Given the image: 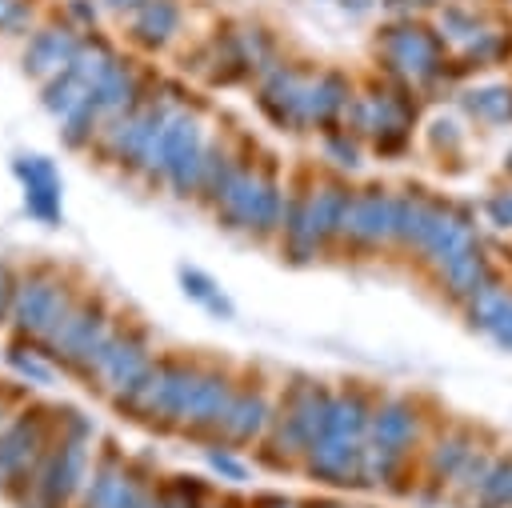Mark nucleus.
Wrapping results in <instances>:
<instances>
[{"mask_svg":"<svg viewBox=\"0 0 512 508\" xmlns=\"http://www.w3.org/2000/svg\"><path fill=\"white\" fill-rule=\"evenodd\" d=\"M388 60L412 80H436L444 72L440 40L420 24H404L388 32Z\"/></svg>","mask_w":512,"mask_h":508,"instance_id":"obj_1","label":"nucleus"},{"mask_svg":"<svg viewBox=\"0 0 512 508\" xmlns=\"http://www.w3.org/2000/svg\"><path fill=\"white\" fill-rule=\"evenodd\" d=\"M416 428H420V420H416V408H412V404H404V400L380 404V408L372 412V420H368L372 452H376L384 464H396V460L412 448Z\"/></svg>","mask_w":512,"mask_h":508,"instance_id":"obj_2","label":"nucleus"},{"mask_svg":"<svg viewBox=\"0 0 512 508\" xmlns=\"http://www.w3.org/2000/svg\"><path fill=\"white\" fill-rule=\"evenodd\" d=\"M392 224H396V200L384 196V192H364L348 204V216H344V232L360 244H380L392 236Z\"/></svg>","mask_w":512,"mask_h":508,"instance_id":"obj_3","label":"nucleus"},{"mask_svg":"<svg viewBox=\"0 0 512 508\" xmlns=\"http://www.w3.org/2000/svg\"><path fill=\"white\" fill-rule=\"evenodd\" d=\"M436 280H440V288H444L456 304H464L472 292H480L488 280H496V268L488 264L484 248L476 244V248H468V252H460V256L444 260V264L436 268Z\"/></svg>","mask_w":512,"mask_h":508,"instance_id":"obj_4","label":"nucleus"},{"mask_svg":"<svg viewBox=\"0 0 512 508\" xmlns=\"http://www.w3.org/2000/svg\"><path fill=\"white\" fill-rule=\"evenodd\" d=\"M472 448H476L472 432H444V436L432 444V452H428V476H432V484L452 488V480H456V472L464 468V460H468Z\"/></svg>","mask_w":512,"mask_h":508,"instance_id":"obj_5","label":"nucleus"},{"mask_svg":"<svg viewBox=\"0 0 512 508\" xmlns=\"http://www.w3.org/2000/svg\"><path fill=\"white\" fill-rule=\"evenodd\" d=\"M460 108L480 124H512V84H476L460 96Z\"/></svg>","mask_w":512,"mask_h":508,"instance_id":"obj_6","label":"nucleus"},{"mask_svg":"<svg viewBox=\"0 0 512 508\" xmlns=\"http://www.w3.org/2000/svg\"><path fill=\"white\" fill-rule=\"evenodd\" d=\"M492 460H496V448H488V444H476V448L468 452L464 468L456 472V480H452V488H448L460 508H476L480 488H484V480H488V472H492Z\"/></svg>","mask_w":512,"mask_h":508,"instance_id":"obj_7","label":"nucleus"},{"mask_svg":"<svg viewBox=\"0 0 512 508\" xmlns=\"http://www.w3.org/2000/svg\"><path fill=\"white\" fill-rule=\"evenodd\" d=\"M508 296H512V292H508V288L500 284V276H496V280H488L480 292H472L460 308H464V316H468V324H472V328L488 332V324L496 320V312L504 308V300H508Z\"/></svg>","mask_w":512,"mask_h":508,"instance_id":"obj_8","label":"nucleus"},{"mask_svg":"<svg viewBox=\"0 0 512 508\" xmlns=\"http://www.w3.org/2000/svg\"><path fill=\"white\" fill-rule=\"evenodd\" d=\"M480 212H484V220H488L492 228L512 232V188H496V192H488L484 204H480Z\"/></svg>","mask_w":512,"mask_h":508,"instance_id":"obj_9","label":"nucleus"},{"mask_svg":"<svg viewBox=\"0 0 512 508\" xmlns=\"http://www.w3.org/2000/svg\"><path fill=\"white\" fill-rule=\"evenodd\" d=\"M488 340H492L496 348L512 352V296L504 300V308H500V312H496V320L488 324Z\"/></svg>","mask_w":512,"mask_h":508,"instance_id":"obj_10","label":"nucleus"},{"mask_svg":"<svg viewBox=\"0 0 512 508\" xmlns=\"http://www.w3.org/2000/svg\"><path fill=\"white\" fill-rule=\"evenodd\" d=\"M432 144H436V148H452V152H456V148L464 144L460 124H456V120H444V116H440V120H432Z\"/></svg>","mask_w":512,"mask_h":508,"instance_id":"obj_11","label":"nucleus"},{"mask_svg":"<svg viewBox=\"0 0 512 508\" xmlns=\"http://www.w3.org/2000/svg\"><path fill=\"white\" fill-rule=\"evenodd\" d=\"M504 176L512 180V148H508V156H504Z\"/></svg>","mask_w":512,"mask_h":508,"instance_id":"obj_12","label":"nucleus"}]
</instances>
